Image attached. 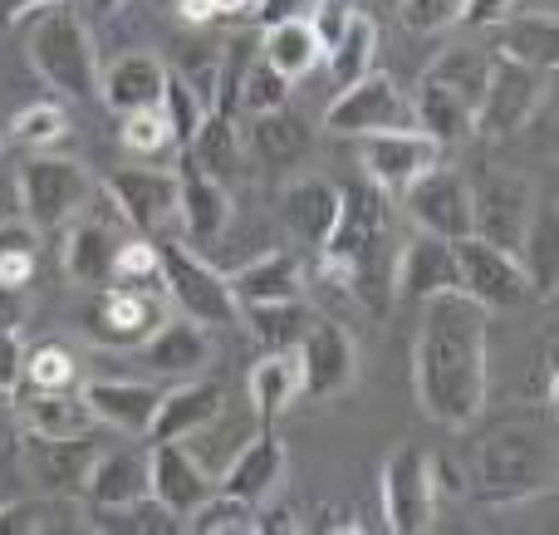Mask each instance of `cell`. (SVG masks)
<instances>
[{
	"mask_svg": "<svg viewBox=\"0 0 559 535\" xmlns=\"http://www.w3.org/2000/svg\"><path fill=\"white\" fill-rule=\"evenodd\" d=\"M486 344H491V310L462 290H447L423 300V330L413 344V389L417 408L447 432H462L481 418L491 369H486Z\"/></svg>",
	"mask_w": 559,
	"mask_h": 535,
	"instance_id": "1",
	"label": "cell"
},
{
	"mask_svg": "<svg viewBox=\"0 0 559 535\" xmlns=\"http://www.w3.org/2000/svg\"><path fill=\"white\" fill-rule=\"evenodd\" d=\"M555 487V448L535 428H501L481 442L476 497L491 507H515Z\"/></svg>",
	"mask_w": 559,
	"mask_h": 535,
	"instance_id": "2",
	"label": "cell"
},
{
	"mask_svg": "<svg viewBox=\"0 0 559 535\" xmlns=\"http://www.w3.org/2000/svg\"><path fill=\"white\" fill-rule=\"evenodd\" d=\"M29 69L45 79L55 94L74 98H98V55H94V39H88V25L74 15V5H49L45 15L35 20L29 29Z\"/></svg>",
	"mask_w": 559,
	"mask_h": 535,
	"instance_id": "3",
	"label": "cell"
},
{
	"mask_svg": "<svg viewBox=\"0 0 559 535\" xmlns=\"http://www.w3.org/2000/svg\"><path fill=\"white\" fill-rule=\"evenodd\" d=\"M88 192H94V177L79 157H55V153H35L20 167V206H25V222L39 236H59L79 212H84Z\"/></svg>",
	"mask_w": 559,
	"mask_h": 535,
	"instance_id": "4",
	"label": "cell"
},
{
	"mask_svg": "<svg viewBox=\"0 0 559 535\" xmlns=\"http://www.w3.org/2000/svg\"><path fill=\"white\" fill-rule=\"evenodd\" d=\"M157 271H163V295L197 324H236L241 320V305L231 295V281H226L216 265H206L192 246L182 241H157Z\"/></svg>",
	"mask_w": 559,
	"mask_h": 535,
	"instance_id": "5",
	"label": "cell"
},
{
	"mask_svg": "<svg viewBox=\"0 0 559 535\" xmlns=\"http://www.w3.org/2000/svg\"><path fill=\"white\" fill-rule=\"evenodd\" d=\"M535 216V187L515 167H486L472 182V236L521 255V241Z\"/></svg>",
	"mask_w": 559,
	"mask_h": 535,
	"instance_id": "6",
	"label": "cell"
},
{
	"mask_svg": "<svg viewBox=\"0 0 559 535\" xmlns=\"http://www.w3.org/2000/svg\"><path fill=\"white\" fill-rule=\"evenodd\" d=\"M545 104V74L540 69H525L515 59H496L491 55V79H486V94L472 114V133L486 143H501L515 138Z\"/></svg>",
	"mask_w": 559,
	"mask_h": 535,
	"instance_id": "7",
	"label": "cell"
},
{
	"mask_svg": "<svg viewBox=\"0 0 559 535\" xmlns=\"http://www.w3.org/2000/svg\"><path fill=\"white\" fill-rule=\"evenodd\" d=\"M456 251V290L472 295L481 310H515L531 300V275H525L521 255L501 251V246L481 241V236H462L452 241Z\"/></svg>",
	"mask_w": 559,
	"mask_h": 535,
	"instance_id": "8",
	"label": "cell"
},
{
	"mask_svg": "<svg viewBox=\"0 0 559 535\" xmlns=\"http://www.w3.org/2000/svg\"><path fill=\"white\" fill-rule=\"evenodd\" d=\"M324 128L334 138L388 133V128H413V98L393 84V74H364L338 88V98L324 108Z\"/></svg>",
	"mask_w": 559,
	"mask_h": 535,
	"instance_id": "9",
	"label": "cell"
},
{
	"mask_svg": "<svg viewBox=\"0 0 559 535\" xmlns=\"http://www.w3.org/2000/svg\"><path fill=\"white\" fill-rule=\"evenodd\" d=\"M383 521L397 535H423L437 521V482L432 457L417 442H397L383 462Z\"/></svg>",
	"mask_w": 559,
	"mask_h": 535,
	"instance_id": "10",
	"label": "cell"
},
{
	"mask_svg": "<svg viewBox=\"0 0 559 535\" xmlns=\"http://www.w3.org/2000/svg\"><path fill=\"white\" fill-rule=\"evenodd\" d=\"M397 197H403V212L413 216L417 231L442 236V241L472 236V182L456 167H442V163L427 167Z\"/></svg>",
	"mask_w": 559,
	"mask_h": 535,
	"instance_id": "11",
	"label": "cell"
},
{
	"mask_svg": "<svg viewBox=\"0 0 559 535\" xmlns=\"http://www.w3.org/2000/svg\"><path fill=\"white\" fill-rule=\"evenodd\" d=\"M163 320H167L163 290H123V285H108V290H94V300H88L84 334L98 349H138Z\"/></svg>",
	"mask_w": 559,
	"mask_h": 535,
	"instance_id": "12",
	"label": "cell"
},
{
	"mask_svg": "<svg viewBox=\"0 0 559 535\" xmlns=\"http://www.w3.org/2000/svg\"><path fill=\"white\" fill-rule=\"evenodd\" d=\"M295 359H299V399H309V403L338 399L358 379V344L334 320H309Z\"/></svg>",
	"mask_w": 559,
	"mask_h": 535,
	"instance_id": "13",
	"label": "cell"
},
{
	"mask_svg": "<svg viewBox=\"0 0 559 535\" xmlns=\"http://www.w3.org/2000/svg\"><path fill=\"white\" fill-rule=\"evenodd\" d=\"M383 222H388V192H383V187H373L368 177H364V182L338 187L334 226H329V236L319 241L324 261L329 265L364 261L368 251H378V231H383Z\"/></svg>",
	"mask_w": 559,
	"mask_h": 535,
	"instance_id": "14",
	"label": "cell"
},
{
	"mask_svg": "<svg viewBox=\"0 0 559 535\" xmlns=\"http://www.w3.org/2000/svg\"><path fill=\"white\" fill-rule=\"evenodd\" d=\"M358 163L364 177L383 192H403L413 177H423L427 167L442 163V147L417 128H388V133H364L358 138Z\"/></svg>",
	"mask_w": 559,
	"mask_h": 535,
	"instance_id": "15",
	"label": "cell"
},
{
	"mask_svg": "<svg viewBox=\"0 0 559 535\" xmlns=\"http://www.w3.org/2000/svg\"><path fill=\"white\" fill-rule=\"evenodd\" d=\"M20 457H25L29 482L45 497H79L88 467L98 457V442H94V432H84V438H39V432H25Z\"/></svg>",
	"mask_w": 559,
	"mask_h": 535,
	"instance_id": "16",
	"label": "cell"
},
{
	"mask_svg": "<svg viewBox=\"0 0 559 535\" xmlns=\"http://www.w3.org/2000/svg\"><path fill=\"white\" fill-rule=\"evenodd\" d=\"M216 491L212 472L182 448V442H153L147 448V497H157L177 521L192 516Z\"/></svg>",
	"mask_w": 559,
	"mask_h": 535,
	"instance_id": "17",
	"label": "cell"
},
{
	"mask_svg": "<svg viewBox=\"0 0 559 535\" xmlns=\"http://www.w3.org/2000/svg\"><path fill=\"white\" fill-rule=\"evenodd\" d=\"M231 212H236V202L222 177L202 173V167L182 153V163H177V216H182L187 241H197V246L222 241L226 226H231Z\"/></svg>",
	"mask_w": 559,
	"mask_h": 535,
	"instance_id": "18",
	"label": "cell"
},
{
	"mask_svg": "<svg viewBox=\"0 0 559 535\" xmlns=\"http://www.w3.org/2000/svg\"><path fill=\"white\" fill-rule=\"evenodd\" d=\"M222 408H226V389H222V383L192 373V379H182L177 389H167L163 399H157V413H153L147 438H153V442H187L192 432L212 428V423L222 418Z\"/></svg>",
	"mask_w": 559,
	"mask_h": 535,
	"instance_id": "19",
	"label": "cell"
},
{
	"mask_svg": "<svg viewBox=\"0 0 559 535\" xmlns=\"http://www.w3.org/2000/svg\"><path fill=\"white\" fill-rule=\"evenodd\" d=\"M104 187L114 192L118 212L133 231H157L177 216V173H167V167H123Z\"/></svg>",
	"mask_w": 559,
	"mask_h": 535,
	"instance_id": "20",
	"label": "cell"
},
{
	"mask_svg": "<svg viewBox=\"0 0 559 535\" xmlns=\"http://www.w3.org/2000/svg\"><path fill=\"white\" fill-rule=\"evenodd\" d=\"M393 290H397V300H413V305L456 290V251H452V241L417 231L413 241L403 246V255H397Z\"/></svg>",
	"mask_w": 559,
	"mask_h": 535,
	"instance_id": "21",
	"label": "cell"
},
{
	"mask_svg": "<svg viewBox=\"0 0 559 535\" xmlns=\"http://www.w3.org/2000/svg\"><path fill=\"white\" fill-rule=\"evenodd\" d=\"M79 393H84L94 423H104V428H114V432H128V438H147L157 399H163V389L133 383V379H88V383H79Z\"/></svg>",
	"mask_w": 559,
	"mask_h": 535,
	"instance_id": "22",
	"label": "cell"
},
{
	"mask_svg": "<svg viewBox=\"0 0 559 535\" xmlns=\"http://www.w3.org/2000/svg\"><path fill=\"white\" fill-rule=\"evenodd\" d=\"M285 442L275 438L271 428L261 432L255 442H246L241 452L231 457V467L222 472V482H216V491H226V497L246 501V507H265V501L280 491V482H285Z\"/></svg>",
	"mask_w": 559,
	"mask_h": 535,
	"instance_id": "23",
	"label": "cell"
},
{
	"mask_svg": "<svg viewBox=\"0 0 559 535\" xmlns=\"http://www.w3.org/2000/svg\"><path fill=\"white\" fill-rule=\"evenodd\" d=\"M64 271L74 285L84 290H108L114 285V255H118V226L98 222V216H84L79 212L74 222L64 226Z\"/></svg>",
	"mask_w": 559,
	"mask_h": 535,
	"instance_id": "24",
	"label": "cell"
},
{
	"mask_svg": "<svg viewBox=\"0 0 559 535\" xmlns=\"http://www.w3.org/2000/svg\"><path fill=\"white\" fill-rule=\"evenodd\" d=\"M138 349H143L147 369L163 373V379H192L212 364V334H206V324L182 314V320H163Z\"/></svg>",
	"mask_w": 559,
	"mask_h": 535,
	"instance_id": "25",
	"label": "cell"
},
{
	"mask_svg": "<svg viewBox=\"0 0 559 535\" xmlns=\"http://www.w3.org/2000/svg\"><path fill=\"white\" fill-rule=\"evenodd\" d=\"M163 84H167V59L163 55H123L98 74V98L114 114H138V108H157L163 104Z\"/></svg>",
	"mask_w": 559,
	"mask_h": 535,
	"instance_id": "26",
	"label": "cell"
},
{
	"mask_svg": "<svg viewBox=\"0 0 559 535\" xmlns=\"http://www.w3.org/2000/svg\"><path fill=\"white\" fill-rule=\"evenodd\" d=\"M231 281L236 305H265V300H295L305 295V261L295 251H265L255 261H246Z\"/></svg>",
	"mask_w": 559,
	"mask_h": 535,
	"instance_id": "27",
	"label": "cell"
},
{
	"mask_svg": "<svg viewBox=\"0 0 559 535\" xmlns=\"http://www.w3.org/2000/svg\"><path fill=\"white\" fill-rule=\"evenodd\" d=\"M79 497H84L88 507H128V501L147 497V452H133V448L104 452L98 448Z\"/></svg>",
	"mask_w": 559,
	"mask_h": 535,
	"instance_id": "28",
	"label": "cell"
},
{
	"mask_svg": "<svg viewBox=\"0 0 559 535\" xmlns=\"http://www.w3.org/2000/svg\"><path fill=\"white\" fill-rule=\"evenodd\" d=\"M334 212H338V187L319 173L295 177V182L280 192V216H285L295 241L319 246L329 236V226H334Z\"/></svg>",
	"mask_w": 559,
	"mask_h": 535,
	"instance_id": "29",
	"label": "cell"
},
{
	"mask_svg": "<svg viewBox=\"0 0 559 535\" xmlns=\"http://www.w3.org/2000/svg\"><path fill=\"white\" fill-rule=\"evenodd\" d=\"M15 393H20V418H25V432H39V438H84V432L98 428L79 389H55V393L15 389Z\"/></svg>",
	"mask_w": 559,
	"mask_h": 535,
	"instance_id": "30",
	"label": "cell"
},
{
	"mask_svg": "<svg viewBox=\"0 0 559 535\" xmlns=\"http://www.w3.org/2000/svg\"><path fill=\"white\" fill-rule=\"evenodd\" d=\"M496 35V59H515L525 69L555 74L559 64V20L555 15H506Z\"/></svg>",
	"mask_w": 559,
	"mask_h": 535,
	"instance_id": "31",
	"label": "cell"
},
{
	"mask_svg": "<svg viewBox=\"0 0 559 535\" xmlns=\"http://www.w3.org/2000/svg\"><path fill=\"white\" fill-rule=\"evenodd\" d=\"M246 147H251V157H261V163H271V167L305 163L309 123L299 114H289V104L271 108V114H251V123H246Z\"/></svg>",
	"mask_w": 559,
	"mask_h": 535,
	"instance_id": "32",
	"label": "cell"
},
{
	"mask_svg": "<svg viewBox=\"0 0 559 535\" xmlns=\"http://www.w3.org/2000/svg\"><path fill=\"white\" fill-rule=\"evenodd\" d=\"M413 128L432 138L437 147H452V143H462V138H472V104L423 74V88H417V98H413Z\"/></svg>",
	"mask_w": 559,
	"mask_h": 535,
	"instance_id": "33",
	"label": "cell"
},
{
	"mask_svg": "<svg viewBox=\"0 0 559 535\" xmlns=\"http://www.w3.org/2000/svg\"><path fill=\"white\" fill-rule=\"evenodd\" d=\"M241 320L251 324V334H255V340H261V349H265V354H295L314 314H309L305 295H295V300L241 305Z\"/></svg>",
	"mask_w": 559,
	"mask_h": 535,
	"instance_id": "34",
	"label": "cell"
},
{
	"mask_svg": "<svg viewBox=\"0 0 559 535\" xmlns=\"http://www.w3.org/2000/svg\"><path fill=\"white\" fill-rule=\"evenodd\" d=\"M261 55L271 59L285 79H299L309 74L314 64H324V45H319L314 25L309 15H295V20H280V25H265L261 29Z\"/></svg>",
	"mask_w": 559,
	"mask_h": 535,
	"instance_id": "35",
	"label": "cell"
},
{
	"mask_svg": "<svg viewBox=\"0 0 559 535\" xmlns=\"http://www.w3.org/2000/svg\"><path fill=\"white\" fill-rule=\"evenodd\" d=\"M324 59H329V74H334L338 88L354 84V79H364V74H373V64H378V25H373V15L354 10L348 25L338 29V39L324 49Z\"/></svg>",
	"mask_w": 559,
	"mask_h": 535,
	"instance_id": "36",
	"label": "cell"
},
{
	"mask_svg": "<svg viewBox=\"0 0 559 535\" xmlns=\"http://www.w3.org/2000/svg\"><path fill=\"white\" fill-rule=\"evenodd\" d=\"M251 403H255V418L271 428L280 413L299 399V359L295 354H265L261 364L251 369Z\"/></svg>",
	"mask_w": 559,
	"mask_h": 535,
	"instance_id": "37",
	"label": "cell"
},
{
	"mask_svg": "<svg viewBox=\"0 0 559 535\" xmlns=\"http://www.w3.org/2000/svg\"><path fill=\"white\" fill-rule=\"evenodd\" d=\"M427 79H437V84L452 88L456 98H466L472 114H476V104H481V94H486V79H491V55L466 49V45H452V49H442V55L432 59Z\"/></svg>",
	"mask_w": 559,
	"mask_h": 535,
	"instance_id": "38",
	"label": "cell"
},
{
	"mask_svg": "<svg viewBox=\"0 0 559 535\" xmlns=\"http://www.w3.org/2000/svg\"><path fill=\"white\" fill-rule=\"evenodd\" d=\"M88 531H118V535H167L182 531V521L157 497H138L128 507H88Z\"/></svg>",
	"mask_w": 559,
	"mask_h": 535,
	"instance_id": "39",
	"label": "cell"
},
{
	"mask_svg": "<svg viewBox=\"0 0 559 535\" xmlns=\"http://www.w3.org/2000/svg\"><path fill=\"white\" fill-rule=\"evenodd\" d=\"M187 157H192L202 173L212 177H231L236 163H241V128H236V118H222V114H206V123L197 128L192 147H182Z\"/></svg>",
	"mask_w": 559,
	"mask_h": 535,
	"instance_id": "40",
	"label": "cell"
},
{
	"mask_svg": "<svg viewBox=\"0 0 559 535\" xmlns=\"http://www.w3.org/2000/svg\"><path fill=\"white\" fill-rule=\"evenodd\" d=\"M79 359L69 344L45 340L35 349H25V373H20V389H35V393H55V389H79Z\"/></svg>",
	"mask_w": 559,
	"mask_h": 535,
	"instance_id": "41",
	"label": "cell"
},
{
	"mask_svg": "<svg viewBox=\"0 0 559 535\" xmlns=\"http://www.w3.org/2000/svg\"><path fill=\"white\" fill-rule=\"evenodd\" d=\"M521 265L531 275V295L540 300H555V206H535L531 231L521 241Z\"/></svg>",
	"mask_w": 559,
	"mask_h": 535,
	"instance_id": "42",
	"label": "cell"
},
{
	"mask_svg": "<svg viewBox=\"0 0 559 535\" xmlns=\"http://www.w3.org/2000/svg\"><path fill=\"white\" fill-rule=\"evenodd\" d=\"M163 118H167V128H173V138H177V153L182 147H192V138H197V128L206 123V104H202V94H197L192 84H187L177 69H167V84H163Z\"/></svg>",
	"mask_w": 559,
	"mask_h": 535,
	"instance_id": "43",
	"label": "cell"
},
{
	"mask_svg": "<svg viewBox=\"0 0 559 535\" xmlns=\"http://www.w3.org/2000/svg\"><path fill=\"white\" fill-rule=\"evenodd\" d=\"M39 271V231L29 222H0V281L29 285Z\"/></svg>",
	"mask_w": 559,
	"mask_h": 535,
	"instance_id": "44",
	"label": "cell"
},
{
	"mask_svg": "<svg viewBox=\"0 0 559 535\" xmlns=\"http://www.w3.org/2000/svg\"><path fill=\"white\" fill-rule=\"evenodd\" d=\"M251 521H255V507L226 497V491H212L192 516H182V531H192V535H246Z\"/></svg>",
	"mask_w": 559,
	"mask_h": 535,
	"instance_id": "45",
	"label": "cell"
},
{
	"mask_svg": "<svg viewBox=\"0 0 559 535\" xmlns=\"http://www.w3.org/2000/svg\"><path fill=\"white\" fill-rule=\"evenodd\" d=\"M64 133H69V114H64V104H55V98H39V104L20 108V114L10 118V138L35 147V153L55 147Z\"/></svg>",
	"mask_w": 559,
	"mask_h": 535,
	"instance_id": "46",
	"label": "cell"
},
{
	"mask_svg": "<svg viewBox=\"0 0 559 535\" xmlns=\"http://www.w3.org/2000/svg\"><path fill=\"white\" fill-rule=\"evenodd\" d=\"M114 285H123V290H163V271H157V241H147V236H128V241H118Z\"/></svg>",
	"mask_w": 559,
	"mask_h": 535,
	"instance_id": "47",
	"label": "cell"
},
{
	"mask_svg": "<svg viewBox=\"0 0 559 535\" xmlns=\"http://www.w3.org/2000/svg\"><path fill=\"white\" fill-rule=\"evenodd\" d=\"M289 84H295V79L280 74L265 55H255L241 79V114H271V108L289 104Z\"/></svg>",
	"mask_w": 559,
	"mask_h": 535,
	"instance_id": "48",
	"label": "cell"
},
{
	"mask_svg": "<svg viewBox=\"0 0 559 535\" xmlns=\"http://www.w3.org/2000/svg\"><path fill=\"white\" fill-rule=\"evenodd\" d=\"M123 147L138 157H163V153H177V138L167 128L163 108H138V114H123Z\"/></svg>",
	"mask_w": 559,
	"mask_h": 535,
	"instance_id": "49",
	"label": "cell"
},
{
	"mask_svg": "<svg viewBox=\"0 0 559 535\" xmlns=\"http://www.w3.org/2000/svg\"><path fill=\"white\" fill-rule=\"evenodd\" d=\"M466 0H403V25L417 35H437L447 25H462Z\"/></svg>",
	"mask_w": 559,
	"mask_h": 535,
	"instance_id": "50",
	"label": "cell"
},
{
	"mask_svg": "<svg viewBox=\"0 0 559 535\" xmlns=\"http://www.w3.org/2000/svg\"><path fill=\"white\" fill-rule=\"evenodd\" d=\"M354 0H314V5H309V25H314V35H319V45H334L338 39V29L348 25V15H354Z\"/></svg>",
	"mask_w": 559,
	"mask_h": 535,
	"instance_id": "51",
	"label": "cell"
},
{
	"mask_svg": "<svg viewBox=\"0 0 559 535\" xmlns=\"http://www.w3.org/2000/svg\"><path fill=\"white\" fill-rule=\"evenodd\" d=\"M20 373H25V340L20 330H0V393H15Z\"/></svg>",
	"mask_w": 559,
	"mask_h": 535,
	"instance_id": "52",
	"label": "cell"
},
{
	"mask_svg": "<svg viewBox=\"0 0 559 535\" xmlns=\"http://www.w3.org/2000/svg\"><path fill=\"white\" fill-rule=\"evenodd\" d=\"M29 531H45V507H35V501L0 507V535H29Z\"/></svg>",
	"mask_w": 559,
	"mask_h": 535,
	"instance_id": "53",
	"label": "cell"
},
{
	"mask_svg": "<svg viewBox=\"0 0 559 535\" xmlns=\"http://www.w3.org/2000/svg\"><path fill=\"white\" fill-rule=\"evenodd\" d=\"M309 5H314V0H255L251 20H255V29H265V25H280V20L309 15Z\"/></svg>",
	"mask_w": 559,
	"mask_h": 535,
	"instance_id": "54",
	"label": "cell"
},
{
	"mask_svg": "<svg viewBox=\"0 0 559 535\" xmlns=\"http://www.w3.org/2000/svg\"><path fill=\"white\" fill-rule=\"evenodd\" d=\"M25 320H29L25 285H5V281H0V330H20Z\"/></svg>",
	"mask_w": 559,
	"mask_h": 535,
	"instance_id": "55",
	"label": "cell"
},
{
	"mask_svg": "<svg viewBox=\"0 0 559 535\" xmlns=\"http://www.w3.org/2000/svg\"><path fill=\"white\" fill-rule=\"evenodd\" d=\"M506 15H511V0H466V10H462V20L472 29H491V25H501Z\"/></svg>",
	"mask_w": 559,
	"mask_h": 535,
	"instance_id": "56",
	"label": "cell"
},
{
	"mask_svg": "<svg viewBox=\"0 0 559 535\" xmlns=\"http://www.w3.org/2000/svg\"><path fill=\"white\" fill-rule=\"evenodd\" d=\"M251 5H255V0H212L216 20H236V15H251Z\"/></svg>",
	"mask_w": 559,
	"mask_h": 535,
	"instance_id": "57",
	"label": "cell"
},
{
	"mask_svg": "<svg viewBox=\"0 0 559 535\" xmlns=\"http://www.w3.org/2000/svg\"><path fill=\"white\" fill-rule=\"evenodd\" d=\"M15 20H20V0H0V35H5Z\"/></svg>",
	"mask_w": 559,
	"mask_h": 535,
	"instance_id": "58",
	"label": "cell"
},
{
	"mask_svg": "<svg viewBox=\"0 0 559 535\" xmlns=\"http://www.w3.org/2000/svg\"><path fill=\"white\" fill-rule=\"evenodd\" d=\"M118 5H123V0H88V10H98V15H114Z\"/></svg>",
	"mask_w": 559,
	"mask_h": 535,
	"instance_id": "59",
	"label": "cell"
},
{
	"mask_svg": "<svg viewBox=\"0 0 559 535\" xmlns=\"http://www.w3.org/2000/svg\"><path fill=\"white\" fill-rule=\"evenodd\" d=\"M163 5H177V0H163Z\"/></svg>",
	"mask_w": 559,
	"mask_h": 535,
	"instance_id": "60",
	"label": "cell"
}]
</instances>
